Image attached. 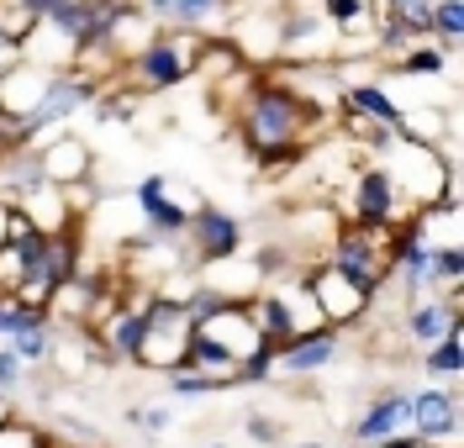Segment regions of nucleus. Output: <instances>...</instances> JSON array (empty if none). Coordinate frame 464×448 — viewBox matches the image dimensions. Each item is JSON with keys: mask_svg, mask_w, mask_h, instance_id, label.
<instances>
[{"mask_svg": "<svg viewBox=\"0 0 464 448\" xmlns=\"http://www.w3.org/2000/svg\"><path fill=\"white\" fill-rule=\"evenodd\" d=\"M232 127H237L248 158L280 175L290 164H301L306 148L317 143L322 111L306 95H295L285 80H275L269 69H259V74L243 85V95L232 100Z\"/></svg>", "mask_w": 464, "mask_h": 448, "instance_id": "1", "label": "nucleus"}, {"mask_svg": "<svg viewBox=\"0 0 464 448\" xmlns=\"http://www.w3.org/2000/svg\"><path fill=\"white\" fill-rule=\"evenodd\" d=\"M206 32H174L164 27L153 43H143L132 59H121V74L116 80H132L138 95H169V90L190 85L196 74V53H201Z\"/></svg>", "mask_w": 464, "mask_h": 448, "instance_id": "2", "label": "nucleus"}, {"mask_svg": "<svg viewBox=\"0 0 464 448\" xmlns=\"http://www.w3.org/2000/svg\"><path fill=\"white\" fill-rule=\"evenodd\" d=\"M385 233L391 227H359V222H338V233L327 243V264L343 269L353 285H364L370 296H385V285H391V259H385Z\"/></svg>", "mask_w": 464, "mask_h": 448, "instance_id": "3", "label": "nucleus"}, {"mask_svg": "<svg viewBox=\"0 0 464 448\" xmlns=\"http://www.w3.org/2000/svg\"><path fill=\"white\" fill-rule=\"evenodd\" d=\"M69 274H80V238H74V227L69 233H32L27 238V274L16 285V300L48 306V296H53Z\"/></svg>", "mask_w": 464, "mask_h": 448, "instance_id": "4", "label": "nucleus"}, {"mask_svg": "<svg viewBox=\"0 0 464 448\" xmlns=\"http://www.w3.org/2000/svg\"><path fill=\"white\" fill-rule=\"evenodd\" d=\"M301 280H306V291H312V300H317V311H322V322L327 328H359L364 317H370V306H375V296L364 291V285H353L343 269H333L327 259H317V264H306L301 269Z\"/></svg>", "mask_w": 464, "mask_h": 448, "instance_id": "5", "label": "nucleus"}, {"mask_svg": "<svg viewBox=\"0 0 464 448\" xmlns=\"http://www.w3.org/2000/svg\"><path fill=\"white\" fill-rule=\"evenodd\" d=\"M338 216L359 222V227H396V222H406L411 211H406V201H401V190H396V179H391V169H385L380 158H370V164H359V169H353V185H348V211H338Z\"/></svg>", "mask_w": 464, "mask_h": 448, "instance_id": "6", "label": "nucleus"}, {"mask_svg": "<svg viewBox=\"0 0 464 448\" xmlns=\"http://www.w3.org/2000/svg\"><path fill=\"white\" fill-rule=\"evenodd\" d=\"M132 206H138V227L148 233H159V238L179 243L185 238V222H190V206H196V195H185L169 175H143L132 185Z\"/></svg>", "mask_w": 464, "mask_h": 448, "instance_id": "7", "label": "nucleus"}, {"mask_svg": "<svg viewBox=\"0 0 464 448\" xmlns=\"http://www.w3.org/2000/svg\"><path fill=\"white\" fill-rule=\"evenodd\" d=\"M179 248H185V264L190 269L211 264V259H227V253H243V222H237L232 211L211 206V201H196Z\"/></svg>", "mask_w": 464, "mask_h": 448, "instance_id": "8", "label": "nucleus"}, {"mask_svg": "<svg viewBox=\"0 0 464 448\" xmlns=\"http://www.w3.org/2000/svg\"><path fill=\"white\" fill-rule=\"evenodd\" d=\"M459 422H464V406H459V386H422L411 390V438L428 448H459Z\"/></svg>", "mask_w": 464, "mask_h": 448, "instance_id": "9", "label": "nucleus"}, {"mask_svg": "<svg viewBox=\"0 0 464 448\" xmlns=\"http://www.w3.org/2000/svg\"><path fill=\"white\" fill-rule=\"evenodd\" d=\"M411 433V390L406 386H385L364 401V412L348 422V443L364 448V443H385V438H401Z\"/></svg>", "mask_w": 464, "mask_h": 448, "instance_id": "10", "label": "nucleus"}, {"mask_svg": "<svg viewBox=\"0 0 464 448\" xmlns=\"http://www.w3.org/2000/svg\"><path fill=\"white\" fill-rule=\"evenodd\" d=\"M464 328V300L459 291H438V296H422V300H406L401 306V332L406 343L422 354L428 343H438L443 332Z\"/></svg>", "mask_w": 464, "mask_h": 448, "instance_id": "11", "label": "nucleus"}, {"mask_svg": "<svg viewBox=\"0 0 464 448\" xmlns=\"http://www.w3.org/2000/svg\"><path fill=\"white\" fill-rule=\"evenodd\" d=\"M37 164H43V175L48 185L58 190H85L90 179H95V153L80 132H53V138H43L37 143Z\"/></svg>", "mask_w": 464, "mask_h": 448, "instance_id": "12", "label": "nucleus"}, {"mask_svg": "<svg viewBox=\"0 0 464 448\" xmlns=\"http://www.w3.org/2000/svg\"><path fill=\"white\" fill-rule=\"evenodd\" d=\"M338 354H343V332H338V328L301 332V338H290V343L275 348V375H285V380H306V375L333 369Z\"/></svg>", "mask_w": 464, "mask_h": 448, "instance_id": "13", "label": "nucleus"}, {"mask_svg": "<svg viewBox=\"0 0 464 448\" xmlns=\"http://www.w3.org/2000/svg\"><path fill=\"white\" fill-rule=\"evenodd\" d=\"M196 332H206L211 343H222L232 358H248L254 348H264L259 328L248 322V311H243V300H227V306H217L206 322H196Z\"/></svg>", "mask_w": 464, "mask_h": 448, "instance_id": "14", "label": "nucleus"}, {"mask_svg": "<svg viewBox=\"0 0 464 448\" xmlns=\"http://www.w3.org/2000/svg\"><path fill=\"white\" fill-rule=\"evenodd\" d=\"M338 106L353 111V117H364V121H380V127H391V132H401V117H406V106L385 85H375V80L338 85Z\"/></svg>", "mask_w": 464, "mask_h": 448, "instance_id": "15", "label": "nucleus"}, {"mask_svg": "<svg viewBox=\"0 0 464 448\" xmlns=\"http://www.w3.org/2000/svg\"><path fill=\"white\" fill-rule=\"evenodd\" d=\"M95 338H101V348L111 354V364H138V348H143L148 338V322L138 306H116L111 317L101 322V328H90Z\"/></svg>", "mask_w": 464, "mask_h": 448, "instance_id": "16", "label": "nucleus"}, {"mask_svg": "<svg viewBox=\"0 0 464 448\" xmlns=\"http://www.w3.org/2000/svg\"><path fill=\"white\" fill-rule=\"evenodd\" d=\"M190 328L196 322H169V328H148L143 348H138V364L132 369H148V375H169L185 364V348H190Z\"/></svg>", "mask_w": 464, "mask_h": 448, "instance_id": "17", "label": "nucleus"}, {"mask_svg": "<svg viewBox=\"0 0 464 448\" xmlns=\"http://www.w3.org/2000/svg\"><path fill=\"white\" fill-rule=\"evenodd\" d=\"M159 32H164V27L148 16L143 0H121V11L111 16V32H106V48H111L116 59H132V53H138L143 43H153Z\"/></svg>", "mask_w": 464, "mask_h": 448, "instance_id": "18", "label": "nucleus"}, {"mask_svg": "<svg viewBox=\"0 0 464 448\" xmlns=\"http://www.w3.org/2000/svg\"><path fill=\"white\" fill-rule=\"evenodd\" d=\"M143 5L159 27H174V32H206L227 11V0H143Z\"/></svg>", "mask_w": 464, "mask_h": 448, "instance_id": "19", "label": "nucleus"}, {"mask_svg": "<svg viewBox=\"0 0 464 448\" xmlns=\"http://www.w3.org/2000/svg\"><path fill=\"white\" fill-rule=\"evenodd\" d=\"M196 280H201V285H211L217 296H227V300H248L254 291H259V274H254V264H248V253L211 259V264L196 269Z\"/></svg>", "mask_w": 464, "mask_h": 448, "instance_id": "20", "label": "nucleus"}, {"mask_svg": "<svg viewBox=\"0 0 464 448\" xmlns=\"http://www.w3.org/2000/svg\"><path fill=\"white\" fill-rule=\"evenodd\" d=\"M243 69H248V59L237 53L232 37H201V53H196V74H190V85L222 90L232 74H243Z\"/></svg>", "mask_w": 464, "mask_h": 448, "instance_id": "21", "label": "nucleus"}, {"mask_svg": "<svg viewBox=\"0 0 464 448\" xmlns=\"http://www.w3.org/2000/svg\"><path fill=\"white\" fill-rule=\"evenodd\" d=\"M417 364H422V375H433V380H443V386H459V369H464V328L443 332L438 343H428V348L417 354Z\"/></svg>", "mask_w": 464, "mask_h": 448, "instance_id": "22", "label": "nucleus"}, {"mask_svg": "<svg viewBox=\"0 0 464 448\" xmlns=\"http://www.w3.org/2000/svg\"><path fill=\"white\" fill-rule=\"evenodd\" d=\"M317 16L338 32V37H348V32H370L375 27V0H317Z\"/></svg>", "mask_w": 464, "mask_h": 448, "instance_id": "23", "label": "nucleus"}, {"mask_svg": "<svg viewBox=\"0 0 464 448\" xmlns=\"http://www.w3.org/2000/svg\"><path fill=\"white\" fill-rule=\"evenodd\" d=\"M174 401H138V406H127V433H138L143 443H159L164 433H174Z\"/></svg>", "mask_w": 464, "mask_h": 448, "instance_id": "24", "label": "nucleus"}, {"mask_svg": "<svg viewBox=\"0 0 464 448\" xmlns=\"http://www.w3.org/2000/svg\"><path fill=\"white\" fill-rule=\"evenodd\" d=\"M5 343L16 348V358H22L27 369H48L53 343H58V328H53V317H48V322H32V328H22L16 338H5Z\"/></svg>", "mask_w": 464, "mask_h": 448, "instance_id": "25", "label": "nucleus"}, {"mask_svg": "<svg viewBox=\"0 0 464 448\" xmlns=\"http://www.w3.org/2000/svg\"><path fill=\"white\" fill-rule=\"evenodd\" d=\"M428 37L454 59L464 43V0H433V22H428Z\"/></svg>", "mask_w": 464, "mask_h": 448, "instance_id": "26", "label": "nucleus"}, {"mask_svg": "<svg viewBox=\"0 0 464 448\" xmlns=\"http://www.w3.org/2000/svg\"><path fill=\"white\" fill-rule=\"evenodd\" d=\"M391 69H396V74H417V80H433V74H443V69H449V53L438 48L433 37H422V43H411L406 53H396V59H391Z\"/></svg>", "mask_w": 464, "mask_h": 448, "instance_id": "27", "label": "nucleus"}, {"mask_svg": "<svg viewBox=\"0 0 464 448\" xmlns=\"http://www.w3.org/2000/svg\"><path fill=\"white\" fill-rule=\"evenodd\" d=\"M237 427H243V438L254 448H285V422L275 417V412H259V406H254V412H243Z\"/></svg>", "mask_w": 464, "mask_h": 448, "instance_id": "28", "label": "nucleus"}, {"mask_svg": "<svg viewBox=\"0 0 464 448\" xmlns=\"http://www.w3.org/2000/svg\"><path fill=\"white\" fill-rule=\"evenodd\" d=\"M0 448H53V433L32 417H11L0 422Z\"/></svg>", "mask_w": 464, "mask_h": 448, "instance_id": "29", "label": "nucleus"}, {"mask_svg": "<svg viewBox=\"0 0 464 448\" xmlns=\"http://www.w3.org/2000/svg\"><path fill=\"white\" fill-rule=\"evenodd\" d=\"M27 375H32V369L16 358V348H11V343H0V396H11V401H16V396L27 390Z\"/></svg>", "mask_w": 464, "mask_h": 448, "instance_id": "30", "label": "nucleus"}, {"mask_svg": "<svg viewBox=\"0 0 464 448\" xmlns=\"http://www.w3.org/2000/svg\"><path fill=\"white\" fill-rule=\"evenodd\" d=\"M16 417V406H11V396H0V422H11Z\"/></svg>", "mask_w": 464, "mask_h": 448, "instance_id": "31", "label": "nucleus"}, {"mask_svg": "<svg viewBox=\"0 0 464 448\" xmlns=\"http://www.w3.org/2000/svg\"><path fill=\"white\" fill-rule=\"evenodd\" d=\"M11 59H16V48H5V43H0V69H5Z\"/></svg>", "mask_w": 464, "mask_h": 448, "instance_id": "32", "label": "nucleus"}, {"mask_svg": "<svg viewBox=\"0 0 464 448\" xmlns=\"http://www.w3.org/2000/svg\"><path fill=\"white\" fill-rule=\"evenodd\" d=\"M385 5H396V0H375V11H385Z\"/></svg>", "mask_w": 464, "mask_h": 448, "instance_id": "33", "label": "nucleus"}, {"mask_svg": "<svg viewBox=\"0 0 464 448\" xmlns=\"http://www.w3.org/2000/svg\"><path fill=\"white\" fill-rule=\"evenodd\" d=\"M206 448H227V443H206Z\"/></svg>", "mask_w": 464, "mask_h": 448, "instance_id": "34", "label": "nucleus"}]
</instances>
